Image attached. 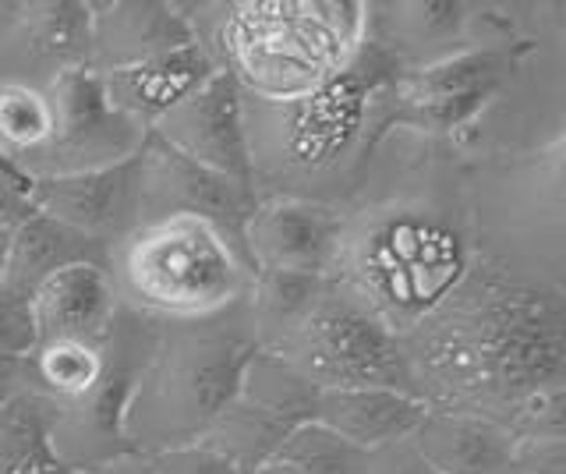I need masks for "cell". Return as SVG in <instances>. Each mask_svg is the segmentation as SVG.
I'll use <instances>...</instances> for the list:
<instances>
[{"label":"cell","mask_w":566,"mask_h":474,"mask_svg":"<svg viewBox=\"0 0 566 474\" xmlns=\"http://www.w3.org/2000/svg\"><path fill=\"white\" fill-rule=\"evenodd\" d=\"M93 474H149V467H146V456L142 453H128V456H117L111 464H103Z\"/></svg>","instance_id":"cell-31"},{"label":"cell","mask_w":566,"mask_h":474,"mask_svg":"<svg viewBox=\"0 0 566 474\" xmlns=\"http://www.w3.org/2000/svg\"><path fill=\"white\" fill-rule=\"evenodd\" d=\"M149 131L164 138L170 149L188 156L191 164L252 188V160H248L244 135V93L227 72H212L199 89L188 93L181 103H174Z\"/></svg>","instance_id":"cell-12"},{"label":"cell","mask_w":566,"mask_h":474,"mask_svg":"<svg viewBox=\"0 0 566 474\" xmlns=\"http://www.w3.org/2000/svg\"><path fill=\"white\" fill-rule=\"evenodd\" d=\"M365 40L394 57L403 72L436 64L464 46V4L411 0V4H368Z\"/></svg>","instance_id":"cell-18"},{"label":"cell","mask_w":566,"mask_h":474,"mask_svg":"<svg viewBox=\"0 0 566 474\" xmlns=\"http://www.w3.org/2000/svg\"><path fill=\"white\" fill-rule=\"evenodd\" d=\"M11 231H14V227L0 223V276H4V262H8V244H11Z\"/></svg>","instance_id":"cell-33"},{"label":"cell","mask_w":566,"mask_h":474,"mask_svg":"<svg viewBox=\"0 0 566 474\" xmlns=\"http://www.w3.org/2000/svg\"><path fill=\"white\" fill-rule=\"evenodd\" d=\"M29 185L32 181L25 178V173L0 156V223L18 227L35 213L32 199H29Z\"/></svg>","instance_id":"cell-30"},{"label":"cell","mask_w":566,"mask_h":474,"mask_svg":"<svg viewBox=\"0 0 566 474\" xmlns=\"http://www.w3.org/2000/svg\"><path fill=\"white\" fill-rule=\"evenodd\" d=\"M120 297L106 266L78 262L43 280L29 294L35 344L46 340H99L111 329Z\"/></svg>","instance_id":"cell-16"},{"label":"cell","mask_w":566,"mask_h":474,"mask_svg":"<svg viewBox=\"0 0 566 474\" xmlns=\"http://www.w3.org/2000/svg\"><path fill=\"white\" fill-rule=\"evenodd\" d=\"M344 213L312 199L270 196L255 202L244 227V249L255 273H305L326 276L340 238Z\"/></svg>","instance_id":"cell-13"},{"label":"cell","mask_w":566,"mask_h":474,"mask_svg":"<svg viewBox=\"0 0 566 474\" xmlns=\"http://www.w3.org/2000/svg\"><path fill=\"white\" fill-rule=\"evenodd\" d=\"M135 170H138V227L156 220H174V217L202 220L248 262L244 227L259 202L252 188L191 164L188 156L170 149L153 131L146 135V143H142L135 156Z\"/></svg>","instance_id":"cell-9"},{"label":"cell","mask_w":566,"mask_h":474,"mask_svg":"<svg viewBox=\"0 0 566 474\" xmlns=\"http://www.w3.org/2000/svg\"><path fill=\"white\" fill-rule=\"evenodd\" d=\"M191 14L199 43L248 99H297L326 85L365 40L358 0H241Z\"/></svg>","instance_id":"cell-4"},{"label":"cell","mask_w":566,"mask_h":474,"mask_svg":"<svg viewBox=\"0 0 566 474\" xmlns=\"http://www.w3.org/2000/svg\"><path fill=\"white\" fill-rule=\"evenodd\" d=\"M106 368V333L99 340H46L18 365L14 386L46 400L53 411L82 400Z\"/></svg>","instance_id":"cell-22"},{"label":"cell","mask_w":566,"mask_h":474,"mask_svg":"<svg viewBox=\"0 0 566 474\" xmlns=\"http://www.w3.org/2000/svg\"><path fill=\"white\" fill-rule=\"evenodd\" d=\"M46 93L53 99L57 125H53L46 149L22 170L29 181L117 167L138 156L149 131L106 103L103 82L93 67H75V72L61 75L46 85Z\"/></svg>","instance_id":"cell-10"},{"label":"cell","mask_w":566,"mask_h":474,"mask_svg":"<svg viewBox=\"0 0 566 474\" xmlns=\"http://www.w3.org/2000/svg\"><path fill=\"white\" fill-rule=\"evenodd\" d=\"M238 397L255 403V408L265 414L287 421L294 429L315 418V403H318L315 386L301 376L294 365H287L280 355L262 350V347L244 365Z\"/></svg>","instance_id":"cell-24"},{"label":"cell","mask_w":566,"mask_h":474,"mask_svg":"<svg viewBox=\"0 0 566 474\" xmlns=\"http://www.w3.org/2000/svg\"><path fill=\"white\" fill-rule=\"evenodd\" d=\"M50 418L46 400L14 386L0 403V474H78L53 453Z\"/></svg>","instance_id":"cell-23"},{"label":"cell","mask_w":566,"mask_h":474,"mask_svg":"<svg viewBox=\"0 0 566 474\" xmlns=\"http://www.w3.org/2000/svg\"><path fill=\"white\" fill-rule=\"evenodd\" d=\"M255 350L248 297L202 319H159L156 347L124 414L132 450L159 453L199 443L238 397L241 372Z\"/></svg>","instance_id":"cell-5"},{"label":"cell","mask_w":566,"mask_h":474,"mask_svg":"<svg viewBox=\"0 0 566 474\" xmlns=\"http://www.w3.org/2000/svg\"><path fill=\"white\" fill-rule=\"evenodd\" d=\"M35 213L114 249L138 227V170L135 156L117 167L43 178L29 185Z\"/></svg>","instance_id":"cell-14"},{"label":"cell","mask_w":566,"mask_h":474,"mask_svg":"<svg viewBox=\"0 0 566 474\" xmlns=\"http://www.w3.org/2000/svg\"><path fill=\"white\" fill-rule=\"evenodd\" d=\"M358 474H436V471L424 464V456L411 446V439H397V443L368 450L361 456Z\"/></svg>","instance_id":"cell-28"},{"label":"cell","mask_w":566,"mask_h":474,"mask_svg":"<svg viewBox=\"0 0 566 474\" xmlns=\"http://www.w3.org/2000/svg\"><path fill=\"white\" fill-rule=\"evenodd\" d=\"M457 185L394 188L376 202L340 206L326 280L394 337L411 333L474 259L471 209Z\"/></svg>","instance_id":"cell-3"},{"label":"cell","mask_w":566,"mask_h":474,"mask_svg":"<svg viewBox=\"0 0 566 474\" xmlns=\"http://www.w3.org/2000/svg\"><path fill=\"white\" fill-rule=\"evenodd\" d=\"M93 0L0 4V85L46 89L61 75L88 67Z\"/></svg>","instance_id":"cell-11"},{"label":"cell","mask_w":566,"mask_h":474,"mask_svg":"<svg viewBox=\"0 0 566 474\" xmlns=\"http://www.w3.org/2000/svg\"><path fill=\"white\" fill-rule=\"evenodd\" d=\"M142 456H146L149 474H241L227 456H220L217 450H209L202 443L170 446V450L142 453Z\"/></svg>","instance_id":"cell-27"},{"label":"cell","mask_w":566,"mask_h":474,"mask_svg":"<svg viewBox=\"0 0 566 474\" xmlns=\"http://www.w3.org/2000/svg\"><path fill=\"white\" fill-rule=\"evenodd\" d=\"M407 439L436 474H500L510 467L517 446L513 432L500 421L432 408Z\"/></svg>","instance_id":"cell-20"},{"label":"cell","mask_w":566,"mask_h":474,"mask_svg":"<svg viewBox=\"0 0 566 474\" xmlns=\"http://www.w3.org/2000/svg\"><path fill=\"white\" fill-rule=\"evenodd\" d=\"M78 262H96L106 266L111 262V249L93 238H85L71 227L50 220L43 213H32L11 231L8 244V262H4V276L0 284L8 291L29 297L35 287L50 280L53 273H61L67 266H78Z\"/></svg>","instance_id":"cell-21"},{"label":"cell","mask_w":566,"mask_h":474,"mask_svg":"<svg viewBox=\"0 0 566 474\" xmlns=\"http://www.w3.org/2000/svg\"><path fill=\"white\" fill-rule=\"evenodd\" d=\"M11 390H14V386H11V382H4V379H0V403H4V400L11 397Z\"/></svg>","instance_id":"cell-34"},{"label":"cell","mask_w":566,"mask_h":474,"mask_svg":"<svg viewBox=\"0 0 566 474\" xmlns=\"http://www.w3.org/2000/svg\"><path fill=\"white\" fill-rule=\"evenodd\" d=\"M191 43H199V32L191 22V8L185 4H164V0H103V4H93L88 67L99 75L156 61Z\"/></svg>","instance_id":"cell-15"},{"label":"cell","mask_w":566,"mask_h":474,"mask_svg":"<svg viewBox=\"0 0 566 474\" xmlns=\"http://www.w3.org/2000/svg\"><path fill=\"white\" fill-rule=\"evenodd\" d=\"M400 347L432 411L506 429L531 393L566 386L563 280L521 259L474 252L464 280L403 333Z\"/></svg>","instance_id":"cell-1"},{"label":"cell","mask_w":566,"mask_h":474,"mask_svg":"<svg viewBox=\"0 0 566 474\" xmlns=\"http://www.w3.org/2000/svg\"><path fill=\"white\" fill-rule=\"evenodd\" d=\"M212 72H220V67L209 57V50L202 43H191L156 61L96 75L103 82L106 103L149 131L174 103H181L188 93L199 89Z\"/></svg>","instance_id":"cell-17"},{"label":"cell","mask_w":566,"mask_h":474,"mask_svg":"<svg viewBox=\"0 0 566 474\" xmlns=\"http://www.w3.org/2000/svg\"><path fill=\"white\" fill-rule=\"evenodd\" d=\"M120 305L153 319H202L238 305L255 270L202 220L142 223L106 262Z\"/></svg>","instance_id":"cell-6"},{"label":"cell","mask_w":566,"mask_h":474,"mask_svg":"<svg viewBox=\"0 0 566 474\" xmlns=\"http://www.w3.org/2000/svg\"><path fill=\"white\" fill-rule=\"evenodd\" d=\"M424 414H429V403L415 393L358 386V390H318L312 421L340 435L354 450L368 453L407 439L421 425Z\"/></svg>","instance_id":"cell-19"},{"label":"cell","mask_w":566,"mask_h":474,"mask_svg":"<svg viewBox=\"0 0 566 474\" xmlns=\"http://www.w3.org/2000/svg\"><path fill=\"white\" fill-rule=\"evenodd\" d=\"M287 365H294L315 390H358V386H382V390L415 393L418 386L411 365L382 323L371 319L326 280V291L262 344Z\"/></svg>","instance_id":"cell-7"},{"label":"cell","mask_w":566,"mask_h":474,"mask_svg":"<svg viewBox=\"0 0 566 474\" xmlns=\"http://www.w3.org/2000/svg\"><path fill=\"white\" fill-rule=\"evenodd\" d=\"M53 99L32 85H0V156L25 170L53 138Z\"/></svg>","instance_id":"cell-25"},{"label":"cell","mask_w":566,"mask_h":474,"mask_svg":"<svg viewBox=\"0 0 566 474\" xmlns=\"http://www.w3.org/2000/svg\"><path fill=\"white\" fill-rule=\"evenodd\" d=\"M403 67L361 40L326 85L297 99H248L244 135L255 199L287 196L340 209L389 135Z\"/></svg>","instance_id":"cell-2"},{"label":"cell","mask_w":566,"mask_h":474,"mask_svg":"<svg viewBox=\"0 0 566 474\" xmlns=\"http://www.w3.org/2000/svg\"><path fill=\"white\" fill-rule=\"evenodd\" d=\"M35 347V329L29 315V297L0 284V379L14 386L18 365Z\"/></svg>","instance_id":"cell-26"},{"label":"cell","mask_w":566,"mask_h":474,"mask_svg":"<svg viewBox=\"0 0 566 474\" xmlns=\"http://www.w3.org/2000/svg\"><path fill=\"white\" fill-rule=\"evenodd\" d=\"M500 474H527V471H521V467H513V464H510V467H506V471H500Z\"/></svg>","instance_id":"cell-35"},{"label":"cell","mask_w":566,"mask_h":474,"mask_svg":"<svg viewBox=\"0 0 566 474\" xmlns=\"http://www.w3.org/2000/svg\"><path fill=\"white\" fill-rule=\"evenodd\" d=\"M248 474H308V471H305V467H297L294 461H287V456L273 453L270 461H262L259 467H252Z\"/></svg>","instance_id":"cell-32"},{"label":"cell","mask_w":566,"mask_h":474,"mask_svg":"<svg viewBox=\"0 0 566 474\" xmlns=\"http://www.w3.org/2000/svg\"><path fill=\"white\" fill-rule=\"evenodd\" d=\"M510 464L527 474H566V439H517Z\"/></svg>","instance_id":"cell-29"},{"label":"cell","mask_w":566,"mask_h":474,"mask_svg":"<svg viewBox=\"0 0 566 474\" xmlns=\"http://www.w3.org/2000/svg\"><path fill=\"white\" fill-rule=\"evenodd\" d=\"M159 337V319L120 305L111 329H106V368L99 382L82 400L53 411L50 418V446L61 461L93 474L117 456L135 453L124 435V414L135 393V382L146 368Z\"/></svg>","instance_id":"cell-8"}]
</instances>
